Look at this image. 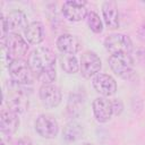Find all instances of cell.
I'll list each match as a JSON object with an SVG mask.
<instances>
[{"instance_id":"obj_1","label":"cell","mask_w":145,"mask_h":145,"mask_svg":"<svg viewBox=\"0 0 145 145\" xmlns=\"http://www.w3.org/2000/svg\"><path fill=\"white\" fill-rule=\"evenodd\" d=\"M56 54L51 49L41 46L31 52L27 61L33 74L37 77L46 71L56 69Z\"/></svg>"},{"instance_id":"obj_2","label":"cell","mask_w":145,"mask_h":145,"mask_svg":"<svg viewBox=\"0 0 145 145\" xmlns=\"http://www.w3.org/2000/svg\"><path fill=\"white\" fill-rule=\"evenodd\" d=\"M23 85L9 82L3 91V100L7 103L8 110L15 113H23L28 108V97Z\"/></svg>"},{"instance_id":"obj_3","label":"cell","mask_w":145,"mask_h":145,"mask_svg":"<svg viewBox=\"0 0 145 145\" xmlns=\"http://www.w3.org/2000/svg\"><path fill=\"white\" fill-rule=\"evenodd\" d=\"M1 42L3 58H7L8 65L15 59H20L27 52L28 49L27 41L18 33H9L6 40Z\"/></svg>"},{"instance_id":"obj_4","label":"cell","mask_w":145,"mask_h":145,"mask_svg":"<svg viewBox=\"0 0 145 145\" xmlns=\"http://www.w3.org/2000/svg\"><path fill=\"white\" fill-rule=\"evenodd\" d=\"M108 62L112 71L123 79H130L134 75V60L130 53L111 54Z\"/></svg>"},{"instance_id":"obj_5","label":"cell","mask_w":145,"mask_h":145,"mask_svg":"<svg viewBox=\"0 0 145 145\" xmlns=\"http://www.w3.org/2000/svg\"><path fill=\"white\" fill-rule=\"evenodd\" d=\"M8 71L10 80L18 85H27L33 82V71L28 65V61L24 59H15L8 65Z\"/></svg>"},{"instance_id":"obj_6","label":"cell","mask_w":145,"mask_h":145,"mask_svg":"<svg viewBox=\"0 0 145 145\" xmlns=\"http://www.w3.org/2000/svg\"><path fill=\"white\" fill-rule=\"evenodd\" d=\"M104 48L111 54L130 53L133 50V42L129 36L120 33H113L105 37Z\"/></svg>"},{"instance_id":"obj_7","label":"cell","mask_w":145,"mask_h":145,"mask_svg":"<svg viewBox=\"0 0 145 145\" xmlns=\"http://www.w3.org/2000/svg\"><path fill=\"white\" fill-rule=\"evenodd\" d=\"M35 130L41 137L51 139L58 135L59 125L54 117L43 113L40 114L35 120Z\"/></svg>"},{"instance_id":"obj_8","label":"cell","mask_w":145,"mask_h":145,"mask_svg":"<svg viewBox=\"0 0 145 145\" xmlns=\"http://www.w3.org/2000/svg\"><path fill=\"white\" fill-rule=\"evenodd\" d=\"M101 67H102V62L96 53L92 51H86L82 56L79 61V70L85 78H91L97 75Z\"/></svg>"},{"instance_id":"obj_9","label":"cell","mask_w":145,"mask_h":145,"mask_svg":"<svg viewBox=\"0 0 145 145\" xmlns=\"http://www.w3.org/2000/svg\"><path fill=\"white\" fill-rule=\"evenodd\" d=\"M86 1L82 0H69L63 2L61 11L66 19L70 22H79L87 16Z\"/></svg>"},{"instance_id":"obj_10","label":"cell","mask_w":145,"mask_h":145,"mask_svg":"<svg viewBox=\"0 0 145 145\" xmlns=\"http://www.w3.org/2000/svg\"><path fill=\"white\" fill-rule=\"evenodd\" d=\"M92 83L95 91L105 97L111 96L117 92V83L113 79V77L108 74L99 72L93 77Z\"/></svg>"},{"instance_id":"obj_11","label":"cell","mask_w":145,"mask_h":145,"mask_svg":"<svg viewBox=\"0 0 145 145\" xmlns=\"http://www.w3.org/2000/svg\"><path fill=\"white\" fill-rule=\"evenodd\" d=\"M40 100L45 108H56L61 102V92L53 84L42 85L39 92Z\"/></svg>"},{"instance_id":"obj_12","label":"cell","mask_w":145,"mask_h":145,"mask_svg":"<svg viewBox=\"0 0 145 145\" xmlns=\"http://www.w3.org/2000/svg\"><path fill=\"white\" fill-rule=\"evenodd\" d=\"M93 112L94 117L99 122H106L111 119L113 114L112 102L105 96L96 97L93 101Z\"/></svg>"},{"instance_id":"obj_13","label":"cell","mask_w":145,"mask_h":145,"mask_svg":"<svg viewBox=\"0 0 145 145\" xmlns=\"http://www.w3.org/2000/svg\"><path fill=\"white\" fill-rule=\"evenodd\" d=\"M19 127V118L17 113L10 110H2L0 114V129L5 135L15 134Z\"/></svg>"},{"instance_id":"obj_14","label":"cell","mask_w":145,"mask_h":145,"mask_svg":"<svg viewBox=\"0 0 145 145\" xmlns=\"http://www.w3.org/2000/svg\"><path fill=\"white\" fill-rule=\"evenodd\" d=\"M57 48L62 54H75L80 50L78 37L71 34H62L57 39Z\"/></svg>"},{"instance_id":"obj_15","label":"cell","mask_w":145,"mask_h":145,"mask_svg":"<svg viewBox=\"0 0 145 145\" xmlns=\"http://www.w3.org/2000/svg\"><path fill=\"white\" fill-rule=\"evenodd\" d=\"M102 15L105 25L110 29H116L119 27V11L114 1L108 0L102 3Z\"/></svg>"},{"instance_id":"obj_16","label":"cell","mask_w":145,"mask_h":145,"mask_svg":"<svg viewBox=\"0 0 145 145\" xmlns=\"http://www.w3.org/2000/svg\"><path fill=\"white\" fill-rule=\"evenodd\" d=\"M7 23H8V28L11 33H18L19 32H24L26 29V27L28 26L27 23V17L26 15L22 11V10H12L8 14V16L6 17Z\"/></svg>"},{"instance_id":"obj_17","label":"cell","mask_w":145,"mask_h":145,"mask_svg":"<svg viewBox=\"0 0 145 145\" xmlns=\"http://www.w3.org/2000/svg\"><path fill=\"white\" fill-rule=\"evenodd\" d=\"M25 40L31 44H40L45 37V29L41 22H32L24 31Z\"/></svg>"},{"instance_id":"obj_18","label":"cell","mask_w":145,"mask_h":145,"mask_svg":"<svg viewBox=\"0 0 145 145\" xmlns=\"http://www.w3.org/2000/svg\"><path fill=\"white\" fill-rule=\"evenodd\" d=\"M83 133H84L83 128L78 122L70 121L65 126L62 136H63L65 140H67V142H76L80 137H83Z\"/></svg>"},{"instance_id":"obj_19","label":"cell","mask_w":145,"mask_h":145,"mask_svg":"<svg viewBox=\"0 0 145 145\" xmlns=\"http://www.w3.org/2000/svg\"><path fill=\"white\" fill-rule=\"evenodd\" d=\"M60 63L62 70L67 74H75L79 69V62L75 54H61Z\"/></svg>"},{"instance_id":"obj_20","label":"cell","mask_w":145,"mask_h":145,"mask_svg":"<svg viewBox=\"0 0 145 145\" xmlns=\"http://www.w3.org/2000/svg\"><path fill=\"white\" fill-rule=\"evenodd\" d=\"M86 22L89 29L94 33H101L103 31V23L100 16L95 11H89L86 16Z\"/></svg>"},{"instance_id":"obj_21","label":"cell","mask_w":145,"mask_h":145,"mask_svg":"<svg viewBox=\"0 0 145 145\" xmlns=\"http://www.w3.org/2000/svg\"><path fill=\"white\" fill-rule=\"evenodd\" d=\"M83 102H80V97L76 95H71L68 102V111L71 114H76V111L80 110V105Z\"/></svg>"},{"instance_id":"obj_22","label":"cell","mask_w":145,"mask_h":145,"mask_svg":"<svg viewBox=\"0 0 145 145\" xmlns=\"http://www.w3.org/2000/svg\"><path fill=\"white\" fill-rule=\"evenodd\" d=\"M1 41H5L6 37L8 36L9 34V28H8V23H7V19L3 15H1Z\"/></svg>"},{"instance_id":"obj_23","label":"cell","mask_w":145,"mask_h":145,"mask_svg":"<svg viewBox=\"0 0 145 145\" xmlns=\"http://www.w3.org/2000/svg\"><path fill=\"white\" fill-rule=\"evenodd\" d=\"M112 102V110H113V114L116 116H119L121 112H122V109H123V105H122V102L118 99H114Z\"/></svg>"},{"instance_id":"obj_24","label":"cell","mask_w":145,"mask_h":145,"mask_svg":"<svg viewBox=\"0 0 145 145\" xmlns=\"http://www.w3.org/2000/svg\"><path fill=\"white\" fill-rule=\"evenodd\" d=\"M137 37L142 42H145V20L139 25V27L137 29Z\"/></svg>"},{"instance_id":"obj_25","label":"cell","mask_w":145,"mask_h":145,"mask_svg":"<svg viewBox=\"0 0 145 145\" xmlns=\"http://www.w3.org/2000/svg\"><path fill=\"white\" fill-rule=\"evenodd\" d=\"M16 145H33V144L28 138H22L16 143Z\"/></svg>"},{"instance_id":"obj_26","label":"cell","mask_w":145,"mask_h":145,"mask_svg":"<svg viewBox=\"0 0 145 145\" xmlns=\"http://www.w3.org/2000/svg\"><path fill=\"white\" fill-rule=\"evenodd\" d=\"M82 145H93V144H91V143H84V144H82Z\"/></svg>"}]
</instances>
